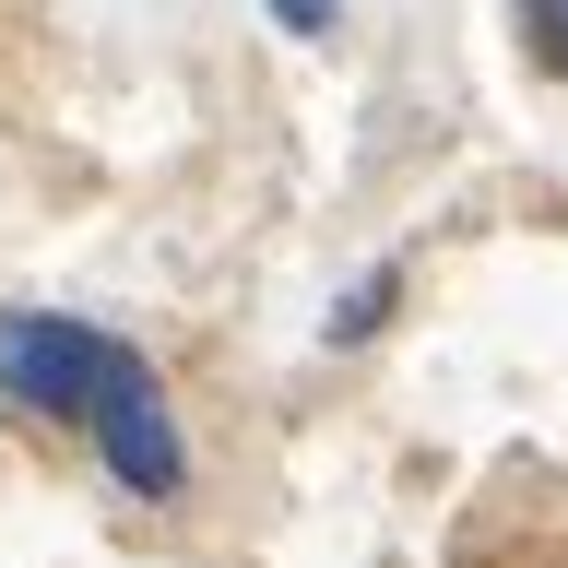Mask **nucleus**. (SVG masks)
<instances>
[{
  "mask_svg": "<svg viewBox=\"0 0 568 568\" xmlns=\"http://www.w3.org/2000/svg\"><path fill=\"white\" fill-rule=\"evenodd\" d=\"M106 355H119V332L71 308H0V403L36 426H83L106 390Z\"/></svg>",
  "mask_w": 568,
  "mask_h": 568,
  "instance_id": "obj_1",
  "label": "nucleus"
},
{
  "mask_svg": "<svg viewBox=\"0 0 568 568\" xmlns=\"http://www.w3.org/2000/svg\"><path fill=\"white\" fill-rule=\"evenodd\" d=\"M95 462H106V486L119 497H142V509H166L178 486H190V438H178V403H166V379H154V355L142 344H119L106 355V390H95Z\"/></svg>",
  "mask_w": 568,
  "mask_h": 568,
  "instance_id": "obj_2",
  "label": "nucleus"
},
{
  "mask_svg": "<svg viewBox=\"0 0 568 568\" xmlns=\"http://www.w3.org/2000/svg\"><path fill=\"white\" fill-rule=\"evenodd\" d=\"M390 308H403V261H367V273H355L344 296H332V320H320V344H332V355H355V344H367V332H379Z\"/></svg>",
  "mask_w": 568,
  "mask_h": 568,
  "instance_id": "obj_3",
  "label": "nucleus"
},
{
  "mask_svg": "<svg viewBox=\"0 0 568 568\" xmlns=\"http://www.w3.org/2000/svg\"><path fill=\"white\" fill-rule=\"evenodd\" d=\"M521 60L545 83H568V0H521Z\"/></svg>",
  "mask_w": 568,
  "mask_h": 568,
  "instance_id": "obj_4",
  "label": "nucleus"
},
{
  "mask_svg": "<svg viewBox=\"0 0 568 568\" xmlns=\"http://www.w3.org/2000/svg\"><path fill=\"white\" fill-rule=\"evenodd\" d=\"M273 24H284V36H308V48H320V36L344 24V0H273Z\"/></svg>",
  "mask_w": 568,
  "mask_h": 568,
  "instance_id": "obj_5",
  "label": "nucleus"
}]
</instances>
